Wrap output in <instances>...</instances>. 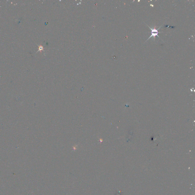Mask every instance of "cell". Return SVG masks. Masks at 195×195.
Returning <instances> with one entry per match:
<instances>
[{"label":"cell","mask_w":195,"mask_h":195,"mask_svg":"<svg viewBox=\"0 0 195 195\" xmlns=\"http://www.w3.org/2000/svg\"><path fill=\"white\" fill-rule=\"evenodd\" d=\"M147 26L149 27V29H151V30L152 35L151 36H150V37H149V38L148 39H147V40L146 41L148 40L149 39L151 38V37H154V38H155V37L156 36H158L159 38H160V37H159V36H158V34L159 33H160L162 32H159L158 30L159 29H160V27H161L162 26H160V28H159L158 29H153V28H151L150 27H149L148 26V25H147Z\"/></svg>","instance_id":"cell-1"}]
</instances>
